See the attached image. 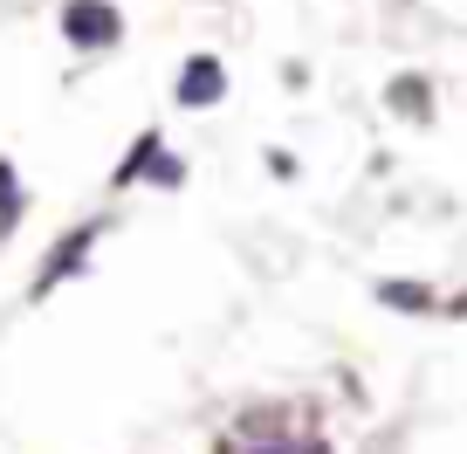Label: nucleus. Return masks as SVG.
<instances>
[{
	"label": "nucleus",
	"mask_w": 467,
	"mask_h": 454,
	"mask_svg": "<svg viewBox=\"0 0 467 454\" xmlns=\"http://www.w3.org/2000/svg\"><path fill=\"white\" fill-rule=\"evenodd\" d=\"M21 214V179H15V165L0 159V235H7V220Z\"/></svg>",
	"instance_id": "0eeeda50"
},
{
	"label": "nucleus",
	"mask_w": 467,
	"mask_h": 454,
	"mask_svg": "<svg viewBox=\"0 0 467 454\" xmlns=\"http://www.w3.org/2000/svg\"><path fill=\"white\" fill-rule=\"evenodd\" d=\"M268 454H289V448H268Z\"/></svg>",
	"instance_id": "1a4fd4ad"
},
{
	"label": "nucleus",
	"mask_w": 467,
	"mask_h": 454,
	"mask_svg": "<svg viewBox=\"0 0 467 454\" xmlns=\"http://www.w3.org/2000/svg\"><path fill=\"white\" fill-rule=\"evenodd\" d=\"M220 90H227V69H220V56H186V69H179L172 97L186 103V111H206V103H220Z\"/></svg>",
	"instance_id": "f03ea898"
},
{
	"label": "nucleus",
	"mask_w": 467,
	"mask_h": 454,
	"mask_svg": "<svg viewBox=\"0 0 467 454\" xmlns=\"http://www.w3.org/2000/svg\"><path fill=\"white\" fill-rule=\"evenodd\" d=\"M392 111H406V118H426V111H433L420 76H399V83H392Z\"/></svg>",
	"instance_id": "20e7f679"
},
{
	"label": "nucleus",
	"mask_w": 467,
	"mask_h": 454,
	"mask_svg": "<svg viewBox=\"0 0 467 454\" xmlns=\"http://www.w3.org/2000/svg\"><path fill=\"white\" fill-rule=\"evenodd\" d=\"M89 241H97V227H83L76 241H62V248L48 255V269H42V282H35V290H56L62 276H76V269H83V248H89Z\"/></svg>",
	"instance_id": "7ed1b4c3"
},
{
	"label": "nucleus",
	"mask_w": 467,
	"mask_h": 454,
	"mask_svg": "<svg viewBox=\"0 0 467 454\" xmlns=\"http://www.w3.org/2000/svg\"><path fill=\"white\" fill-rule=\"evenodd\" d=\"M62 35H69V48L97 56V48H117L124 15H117L110 0H69V7H62Z\"/></svg>",
	"instance_id": "f257e3e1"
},
{
	"label": "nucleus",
	"mask_w": 467,
	"mask_h": 454,
	"mask_svg": "<svg viewBox=\"0 0 467 454\" xmlns=\"http://www.w3.org/2000/svg\"><path fill=\"white\" fill-rule=\"evenodd\" d=\"M379 303H392V310H426L433 296H426L420 282H379Z\"/></svg>",
	"instance_id": "423d86ee"
},
{
	"label": "nucleus",
	"mask_w": 467,
	"mask_h": 454,
	"mask_svg": "<svg viewBox=\"0 0 467 454\" xmlns=\"http://www.w3.org/2000/svg\"><path fill=\"white\" fill-rule=\"evenodd\" d=\"M151 179H159V186H179V179H186V165H179V159H165V152H159V159H151Z\"/></svg>",
	"instance_id": "6e6552de"
},
{
	"label": "nucleus",
	"mask_w": 467,
	"mask_h": 454,
	"mask_svg": "<svg viewBox=\"0 0 467 454\" xmlns=\"http://www.w3.org/2000/svg\"><path fill=\"white\" fill-rule=\"evenodd\" d=\"M303 454H323V448H303Z\"/></svg>",
	"instance_id": "9d476101"
},
{
	"label": "nucleus",
	"mask_w": 467,
	"mask_h": 454,
	"mask_svg": "<svg viewBox=\"0 0 467 454\" xmlns=\"http://www.w3.org/2000/svg\"><path fill=\"white\" fill-rule=\"evenodd\" d=\"M151 159H159V138H138V152H131V159H124V165H117V186H131V179H145L151 173Z\"/></svg>",
	"instance_id": "39448f33"
}]
</instances>
